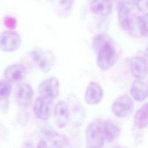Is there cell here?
<instances>
[{
  "label": "cell",
  "mask_w": 148,
  "mask_h": 148,
  "mask_svg": "<svg viewBox=\"0 0 148 148\" xmlns=\"http://www.w3.org/2000/svg\"><path fill=\"white\" fill-rule=\"evenodd\" d=\"M31 56L38 68L44 73L49 72L54 65V56L53 52L49 50L34 49L31 52Z\"/></svg>",
  "instance_id": "6da1fadb"
},
{
  "label": "cell",
  "mask_w": 148,
  "mask_h": 148,
  "mask_svg": "<svg viewBox=\"0 0 148 148\" xmlns=\"http://www.w3.org/2000/svg\"><path fill=\"white\" fill-rule=\"evenodd\" d=\"M138 26L140 36L148 38V13L138 17Z\"/></svg>",
  "instance_id": "44dd1931"
},
{
  "label": "cell",
  "mask_w": 148,
  "mask_h": 148,
  "mask_svg": "<svg viewBox=\"0 0 148 148\" xmlns=\"http://www.w3.org/2000/svg\"><path fill=\"white\" fill-rule=\"evenodd\" d=\"M54 115L56 123L59 128H63L67 124L69 118V110L65 101H60L56 104Z\"/></svg>",
  "instance_id": "4fadbf2b"
},
{
  "label": "cell",
  "mask_w": 148,
  "mask_h": 148,
  "mask_svg": "<svg viewBox=\"0 0 148 148\" xmlns=\"http://www.w3.org/2000/svg\"><path fill=\"white\" fill-rule=\"evenodd\" d=\"M38 90L40 96L53 100L59 95L60 82L57 77H50L40 83Z\"/></svg>",
  "instance_id": "8992f818"
},
{
  "label": "cell",
  "mask_w": 148,
  "mask_h": 148,
  "mask_svg": "<svg viewBox=\"0 0 148 148\" xmlns=\"http://www.w3.org/2000/svg\"><path fill=\"white\" fill-rule=\"evenodd\" d=\"M132 16L128 6L124 3H121L118 8L119 23L123 30H128Z\"/></svg>",
  "instance_id": "e0dca14e"
},
{
  "label": "cell",
  "mask_w": 148,
  "mask_h": 148,
  "mask_svg": "<svg viewBox=\"0 0 148 148\" xmlns=\"http://www.w3.org/2000/svg\"><path fill=\"white\" fill-rule=\"evenodd\" d=\"M21 43L20 35L12 30L0 34V50L4 52H13L19 49Z\"/></svg>",
  "instance_id": "5b68a950"
},
{
  "label": "cell",
  "mask_w": 148,
  "mask_h": 148,
  "mask_svg": "<svg viewBox=\"0 0 148 148\" xmlns=\"http://www.w3.org/2000/svg\"><path fill=\"white\" fill-rule=\"evenodd\" d=\"M130 68L132 75L137 79H144L148 73L147 61L140 56H135L131 58Z\"/></svg>",
  "instance_id": "7c38bea8"
},
{
  "label": "cell",
  "mask_w": 148,
  "mask_h": 148,
  "mask_svg": "<svg viewBox=\"0 0 148 148\" xmlns=\"http://www.w3.org/2000/svg\"><path fill=\"white\" fill-rule=\"evenodd\" d=\"M103 133L105 136L109 141H113L119 136L120 129L112 120H106L103 124Z\"/></svg>",
  "instance_id": "ac0fdd59"
},
{
  "label": "cell",
  "mask_w": 148,
  "mask_h": 148,
  "mask_svg": "<svg viewBox=\"0 0 148 148\" xmlns=\"http://www.w3.org/2000/svg\"><path fill=\"white\" fill-rule=\"evenodd\" d=\"M109 43H111L109 37L104 34H99L94 38L92 42V48L95 52L97 53L102 47Z\"/></svg>",
  "instance_id": "ffe728a7"
},
{
  "label": "cell",
  "mask_w": 148,
  "mask_h": 148,
  "mask_svg": "<svg viewBox=\"0 0 148 148\" xmlns=\"http://www.w3.org/2000/svg\"><path fill=\"white\" fill-rule=\"evenodd\" d=\"M97 53V64L102 71L109 69L118 60V54L111 43L104 45Z\"/></svg>",
  "instance_id": "7a4b0ae2"
},
{
  "label": "cell",
  "mask_w": 148,
  "mask_h": 148,
  "mask_svg": "<svg viewBox=\"0 0 148 148\" xmlns=\"http://www.w3.org/2000/svg\"><path fill=\"white\" fill-rule=\"evenodd\" d=\"M73 0H60L56 8L57 14L61 18H66L71 13Z\"/></svg>",
  "instance_id": "d6986e66"
},
{
  "label": "cell",
  "mask_w": 148,
  "mask_h": 148,
  "mask_svg": "<svg viewBox=\"0 0 148 148\" xmlns=\"http://www.w3.org/2000/svg\"><path fill=\"white\" fill-rule=\"evenodd\" d=\"M33 94V89L28 83L19 84L14 91L16 101L23 109L29 108L32 101Z\"/></svg>",
  "instance_id": "52a82bcc"
},
{
  "label": "cell",
  "mask_w": 148,
  "mask_h": 148,
  "mask_svg": "<svg viewBox=\"0 0 148 148\" xmlns=\"http://www.w3.org/2000/svg\"><path fill=\"white\" fill-rule=\"evenodd\" d=\"M90 9L91 12L99 16H107L112 12L111 0H92Z\"/></svg>",
  "instance_id": "5bb4252c"
},
{
  "label": "cell",
  "mask_w": 148,
  "mask_h": 148,
  "mask_svg": "<svg viewBox=\"0 0 148 148\" xmlns=\"http://www.w3.org/2000/svg\"><path fill=\"white\" fill-rule=\"evenodd\" d=\"M134 124L138 129H143L148 126V102L136 112L134 118Z\"/></svg>",
  "instance_id": "2e32d148"
},
{
  "label": "cell",
  "mask_w": 148,
  "mask_h": 148,
  "mask_svg": "<svg viewBox=\"0 0 148 148\" xmlns=\"http://www.w3.org/2000/svg\"><path fill=\"white\" fill-rule=\"evenodd\" d=\"M134 103L132 98L127 94H123L117 97L112 105L113 113L119 118H124L129 116L133 112Z\"/></svg>",
  "instance_id": "277c9868"
},
{
  "label": "cell",
  "mask_w": 148,
  "mask_h": 148,
  "mask_svg": "<svg viewBox=\"0 0 148 148\" xmlns=\"http://www.w3.org/2000/svg\"><path fill=\"white\" fill-rule=\"evenodd\" d=\"M51 99L40 95L35 99L33 110L39 119L43 121L49 119L51 110Z\"/></svg>",
  "instance_id": "9c48e42d"
},
{
  "label": "cell",
  "mask_w": 148,
  "mask_h": 148,
  "mask_svg": "<svg viewBox=\"0 0 148 148\" xmlns=\"http://www.w3.org/2000/svg\"><path fill=\"white\" fill-rule=\"evenodd\" d=\"M27 70L21 64H14L9 65L4 71L6 80L11 83H20L25 77Z\"/></svg>",
  "instance_id": "8fae6325"
},
{
  "label": "cell",
  "mask_w": 148,
  "mask_h": 148,
  "mask_svg": "<svg viewBox=\"0 0 148 148\" xmlns=\"http://www.w3.org/2000/svg\"><path fill=\"white\" fill-rule=\"evenodd\" d=\"M8 80H0V101L7 99L12 91V85Z\"/></svg>",
  "instance_id": "7402d4cb"
},
{
  "label": "cell",
  "mask_w": 148,
  "mask_h": 148,
  "mask_svg": "<svg viewBox=\"0 0 148 148\" xmlns=\"http://www.w3.org/2000/svg\"><path fill=\"white\" fill-rule=\"evenodd\" d=\"M130 92L135 100L143 101L148 97V86L140 79H137L133 82Z\"/></svg>",
  "instance_id": "9a60e30c"
},
{
  "label": "cell",
  "mask_w": 148,
  "mask_h": 148,
  "mask_svg": "<svg viewBox=\"0 0 148 148\" xmlns=\"http://www.w3.org/2000/svg\"><path fill=\"white\" fill-rule=\"evenodd\" d=\"M145 54L146 57L148 59V45H147V47H146L145 51Z\"/></svg>",
  "instance_id": "d4e9b609"
},
{
  "label": "cell",
  "mask_w": 148,
  "mask_h": 148,
  "mask_svg": "<svg viewBox=\"0 0 148 148\" xmlns=\"http://www.w3.org/2000/svg\"><path fill=\"white\" fill-rule=\"evenodd\" d=\"M69 143L68 139L54 131H49L45 134V138L41 139L38 147H69Z\"/></svg>",
  "instance_id": "ba28073f"
},
{
  "label": "cell",
  "mask_w": 148,
  "mask_h": 148,
  "mask_svg": "<svg viewBox=\"0 0 148 148\" xmlns=\"http://www.w3.org/2000/svg\"><path fill=\"white\" fill-rule=\"evenodd\" d=\"M49 1H53V0H49Z\"/></svg>",
  "instance_id": "484cf974"
},
{
  "label": "cell",
  "mask_w": 148,
  "mask_h": 148,
  "mask_svg": "<svg viewBox=\"0 0 148 148\" xmlns=\"http://www.w3.org/2000/svg\"><path fill=\"white\" fill-rule=\"evenodd\" d=\"M87 147L88 148H100L104 144L105 135L101 125L97 122L90 123L86 130Z\"/></svg>",
  "instance_id": "3957f363"
},
{
  "label": "cell",
  "mask_w": 148,
  "mask_h": 148,
  "mask_svg": "<svg viewBox=\"0 0 148 148\" xmlns=\"http://www.w3.org/2000/svg\"><path fill=\"white\" fill-rule=\"evenodd\" d=\"M133 1L140 12H145L148 10V0H133Z\"/></svg>",
  "instance_id": "603a6c76"
},
{
  "label": "cell",
  "mask_w": 148,
  "mask_h": 148,
  "mask_svg": "<svg viewBox=\"0 0 148 148\" xmlns=\"http://www.w3.org/2000/svg\"><path fill=\"white\" fill-rule=\"evenodd\" d=\"M5 26L9 29H13L16 25V20L11 16H6L4 19Z\"/></svg>",
  "instance_id": "cb8c5ba5"
},
{
  "label": "cell",
  "mask_w": 148,
  "mask_h": 148,
  "mask_svg": "<svg viewBox=\"0 0 148 148\" xmlns=\"http://www.w3.org/2000/svg\"><path fill=\"white\" fill-rule=\"evenodd\" d=\"M103 90L100 84L95 81L89 83L85 91L84 101L89 105H95L101 102L103 98Z\"/></svg>",
  "instance_id": "30bf717a"
}]
</instances>
